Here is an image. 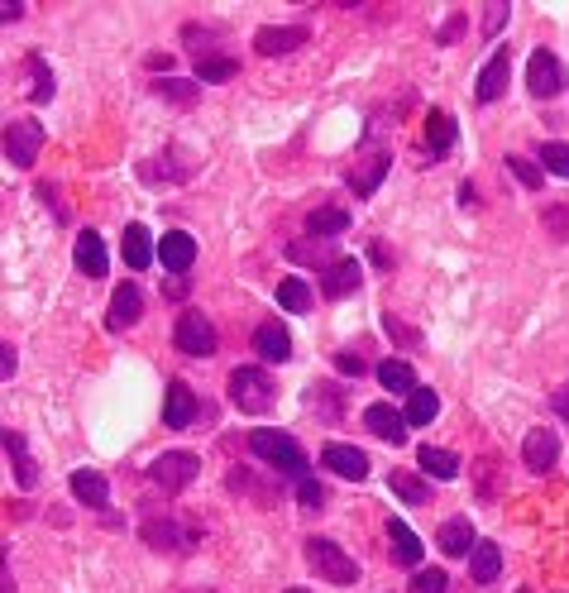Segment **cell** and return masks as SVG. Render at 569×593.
<instances>
[{
    "label": "cell",
    "instance_id": "1",
    "mask_svg": "<svg viewBox=\"0 0 569 593\" xmlns=\"http://www.w3.org/2000/svg\"><path fill=\"white\" fill-rule=\"evenodd\" d=\"M249 450H254L259 460L273 464L278 474H287V479H307V450L287 436V431H254V436H249Z\"/></svg>",
    "mask_w": 569,
    "mask_h": 593
},
{
    "label": "cell",
    "instance_id": "2",
    "mask_svg": "<svg viewBox=\"0 0 569 593\" xmlns=\"http://www.w3.org/2000/svg\"><path fill=\"white\" fill-rule=\"evenodd\" d=\"M307 565L321 574L326 584H340V589H345V584H359V565H354L335 541H326V536H311L307 541Z\"/></svg>",
    "mask_w": 569,
    "mask_h": 593
},
{
    "label": "cell",
    "instance_id": "3",
    "mask_svg": "<svg viewBox=\"0 0 569 593\" xmlns=\"http://www.w3.org/2000/svg\"><path fill=\"white\" fill-rule=\"evenodd\" d=\"M201 474V460L197 455H187V450H163L154 464H149V479H154L163 493H182V488H192Z\"/></svg>",
    "mask_w": 569,
    "mask_h": 593
},
{
    "label": "cell",
    "instance_id": "4",
    "mask_svg": "<svg viewBox=\"0 0 569 593\" xmlns=\"http://www.w3.org/2000/svg\"><path fill=\"white\" fill-rule=\"evenodd\" d=\"M230 402L240 407V412H268L273 407V383H268V374L263 369H235L230 374Z\"/></svg>",
    "mask_w": 569,
    "mask_h": 593
},
{
    "label": "cell",
    "instance_id": "5",
    "mask_svg": "<svg viewBox=\"0 0 569 593\" xmlns=\"http://www.w3.org/2000/svg\"><path fill=\"white\" fill-rule=\"evenodd\" d=\"M177 350L192 354V359H206V354H216V326L201 316V311H182L177 316V330H173Z\"/></svg>",
    "mask_w": 569,
    "mask_h": 593
},
{
    "label": "cell",
    "instance_id": "6",
    "mask_svg": "<svg viewBox=\"0 0 569 593\" xmlns=\"http://www.w3.org/2000/svg\"><path fill=\"white\" fill-rule=\"evenodd\" d=\"M39 149H44V125L39 120H10L5 125V158L15 168H29L39 158Z\"/></svg>",
    "mask_w": 569,
    "mask_h": 593
},
{
    "label": "cell",
    "instance_id": "7",
    "mask_svg": "<svg viewBox=\"0 0 569 593\" xmlns=\"http://www.w3.org/2000/svg\"><path fill=\"white\" fill-rule=\"evenodd\" d=\"M526 87H531V96H555V91L565 87V67H560V58L555 53H546V48H536L531 53V63H526Z\"/></svg>",
    "mask_w": 569,
    "mask_h": 593
},
{
    "label": "cell",
    "instance_id": "8",
    "mask_svg": "<svg viewBox=\"0 0 569 593\" xmlns=\"http://www.w3.org/2000/svg\"><path fill=\"white\" fill-rule=\"evenodd\" d=\"M522 460H526V469H536V474L555 469V460H560V440H555V431H546V426L526 431V440H522Z\"/></svg>",
    "mask_w": 569,
    "mask_h": 593
},
{
    "label": "cell",
    "instance_id": "9",
    "mask_svg": "<svg viewBox=\"0 0 569 593\" xmlns=\"http://www.w3.org/2000/svg\"><path fill=\"white\" fill-rule=\"evenodd\" d=\"M307 44V29L302 24H268V29H259V39H254V48H259L263 58H283V53H292V48Z\"/></svg>",
    "mask_w": 569,
    "mask_h": 593
},
{
    "label": "cell",
    "instance_id": "10",
    "mask_svg": "<svg viewBox=\"0 0 569 593\" xmlns=\"http://www.w3.org/2000/svg\"><path fill=\"white\" fill-rule=\"evenodd\" d=\"M158 259H163L168 273H187V268L197 264V240H192L187 230H168L163 244H158Z\"/></svg>",
    "mask_w": 569,
    "mask_h": 593
},
{
    "label": "cell",
    "instance_id": "11",
    "mask_svg": "<svg viewBox=\"0 0 569 593\" xmlns=\"http://www.w3.org/2000/svg\"><path fill=\"white\" fill-rule=\"evenodd\" d=\"M321 464L335 469L340 479H354V484H359V479H369V455H364V450H354V445H326V450H321Z\"/></svg>",
    "mask_w": 569,
    "mask_h": 593
},
{
    "label": "cell",
    "instance_id": "12",
    "mask_svg": "<svg viewBox=\"0 0 569 593\" xmlns=\"http://www.w3.org/2000/svg\"><path fill=\"white\" fill-rule=\"evenodd\" d=\"M192 417H197V393H192L182 378H173V383H168V402H163V421H168L173 431H187Z\"/></svg>",
    "mask_w": 569,
    "mask_h": 593
},
{
    "label": "cell",
    "instance_id": "13",
    "mask_svg": "<svg viewBox=\"0 0 569 593\" xmlns=\"http://www.w3.org/2000/svg\"><path fill=\"white\" fill-rule=\"evenodd\" d=\"M507 77H512V53L498 48V53L488 58V67L479 72V87H474L479 91V101H498V96L507 91Z\"/></svg>",
    "mask_w": 569,
    "mask_h": 593
},
{
    "label": "cell",
    "instance_id": "14",
    "mask_svg": "<svg viewBox=\"0 0 569 593\" xmlns=\"http://www.w3.org/2000/svg\"><path fill=\"white\" fill-rule=\"evenodd\" d=\"M364 426H369L378 440H393V445H402V440H407V417H402V412H393L388 402H373L369 412H364Z\"/></svg>",
    "mask_w": 569,
    "mask_h": 593
},
{
    "label": "cell",
    "instance_id": "15",
    "mask_svg": "<svg viewBox=\"0 0 569 593\" xmlns=\"http://www.w3.org/2000/svg\"><path fill=\"white\" fill-rule=\"evenodd\" d=\"M254 350H259L268 364H287V359H292V335H287L278 321H263V326L254 330Z\"/></svg>",
    "mask_w": 569,
    "mask_h": 593
},
{
    "label": "cell",
    "instance_id": "16",
    "mask_svg": "<svg viewBox=\"0 0 569 593\" xmlns=\"http://www.w3.org/2000/svg\"><path fill=\"white\" fill-rule=\"evenodd\" d=\"M359 278H364V268L354 264V259H335L330 268H321V292L326 297H350L354 287H359Z\"/></svg>",
    "mask_w": 569,
    "mask_h": 593
},
{
    "label": "cell",
    "instance_id": "17",
    "mask_svg": "<svg viewBox=\"0 0 569 593\" xmlns=\"http://www.w3.org/2000/svg\"><path fill=\"white\" fill-rule=\"evenodd\" d=\"M77 268H82L87 278H106L110 259H106V240H101L96 230H82V235H77Z\"/></svg>",
    "mask_w": 569,
    "mask_h": 593
},
{
    "label": "cell",
    "instance_id": "18",
    "mask_svg": "<svg viewBox=\"0 0 569 593\" xmlns=\"http://www.w3.org/2000/svg\"><path fill=\"white\" fill-rule=\"evenodd\" d=\"M139 311H144L139 287H134V283L115 287V297H110V330H130L134 321H139Z\"/></svg>",
    "mask_w": 569,
    "mask_h": 593
},
{
    "label": "cell",
    "instance_id": "19",
    "mask_svg": "<svg viewBox=\"0 0 569 593\" xmlns=\"http://www.w3.org/2000/svg\"><path fill=\"white\" fill-rule=\"evenodd\" d=\"M345 230H350V211H340V206H316L307 216L311 240H335V235H345Z\"/></svg>",
    "mask_w": 569,
    "mask_h": 593
},
{
    "label": "cell",
    "instance_id": "20",
    "mask_svg": "<svg viewBox=\"0 0 569 593\" xmlns=\"http://www.w3.org/2000/svg\"><path fill=\"white\" fill-rule=\"evenodd\" d=\"M383 173H388V154H369L364 163H354V168H350L354 197H373V192H378V182H383Z\"/></svg>",
    "mask_w": 569,
    "mask_h": 593
},
{
    "label": "cell",
    "instance_id": "21",
    "mask_svg": "<svg viewBox=\"0 0 569 593\" xmlns=\"http://www.w3.org/2000/svg\"><path fill=\"white\" fill-rule=\"evenodd\" d=\"M72 498L87 503V507H106L110 503L106 474H96V469H77V474H72Z\"/></svg>",
    "mask_w": 569,
    "mask_h": 593
},
{
    "label": "cell",
    "instance_id": "22",
    "mask_svg": "<svg viewBox=\"0 0 569 593\" xmlns=\"http://www.w3.org/2000/svg\"><path fill=\"white\" fill-rule=\"evenodd\" d=\"M436 546L445 550V555H474V527H469V517H450L445 527H440V536H436Z\"/></svg>",
    "mask_w": 569,
    "mask_h": 593
},
{
    "label": "cell",
    "instance_id": "23",
    "mask_svg": "<svg viewBox=\"0 0 569 593\" xmlns=\"http://www.w3.org/2000/svg\"><path fill=\"white\" fill-rule=\"evenodd\" d=\"M416 460H421V469H426L431 479H440V484H450V479L460 474V455H450V450H440V445H421Z\"/></svg>",
    "mask_w": 569,
    "mask_h": 593
},
{
    "label": "cell",
    "instance_id": "24",
    "mask_svg": "<svg viewBox=\"0 0 569 593\" xmlns=\"http://www.w3.org/2000/svg\"><path fill=\"white\" fill-rule=\"evenodd\" d=\"M469 574H474V584H493L503 574V550L493 546V541H479L474 555H469Z\"/></svg>",
    "mask_w": 569,
    "mask_h": 593
},
{
    "label": "cell",
    "instance_id": "25",
    "mask_svg": "<svg viewBox=\"0 0 569 593\" xmlns=\"http://www.w3.org/2000/svg\"><path fill=\"white\" fill-rule=\"evenodd\" d=\"M144 541H149L154 550H192V536H182L173 517H163V522H144Z\"/></svg>",
    "mask_w": 569,
    "mask_h": 593
},
{
    "label": "cell",
    "instance_id": "26",
    "mask_svg": "<svg viewBox=\"0 0 569 593\" xmlns=\"http://www.w3.org/2000/svg\"><path fill=\"white\" fill-rule=\"evenodd\" d=\"M5 455L15 460V479H20V488L39 484V469H34V460H29V445H24L20 431H5Z\"/></svg>",
    "mask_w": 569,
    "mask_h": 593
},
{
    "label": "cell",
    "instance_id": "27",
    "mask_svg": "<svg viewBox=\"0 0 569 593\" xmlns=\"http://www.w3.org/2000/svg\"><path fill=\"white\" fill-rule=\"evenodd\" d=\"M388 541H393V555H397V565H421V541H416V531L407 527V522H388Z\"/></svg>",
    "mask_w": 569,
    "mask_h": 593
},
{
    "label": "cell",
    "instance_id": "28",
    "mask_svg": "<svg viewBox=\"0 0 569 593\" xmlns=\"http://www.w3.org/2000/svg\"><path fill=\"white\" fill-rule=\"evenodd\" d=\"M125 264L134 273H144V268L154 264V244H149V230L144 225H125Z\"/></svg>",
    "mask_w": 569,
    "mask_h": 593
},
{
    "label": "cell",
    "instance_id": "29",
    "mask_svg": "<svg viewBox=\"0 0 569 593\" xmlns=\"http://www.w3.org/2000/svg\"><path fill=\"white\" fill-rule=\"evenodd\" d=\"M426 144H431V154H450V149H455V120H450L445 110H431V115H426Z\"/></svg>",
    "mask_w": 569,
    "mask_h": 593
},
{
    "label": "cell",
    "instance_id": "30",
    "mask_svg": "<svg viewBox=\"0 0 569 593\" xmlns=\"http://www.w3.org/2000/svg\"><path fill=\"white\" fill-rule=\"evenodd\" d=\"M378 383L388 388V393H416V374H412V364H402V359H388L383 369H378Z\"/></svg>",
    "mask_w": 569,
    "mask_h": 593
},
{
    "label": "cell",
    "instance_id": "31",
    "mask_svg": "<svg viewBox=\"0 0 569 593\" xmlns=\"http://www.w3.org/2000/svg\"><path fill=\"white\" fill-rule=\"evenodd\" d=\"M24 72H29V101H39V106H44V101H53V72L44 67V58H39V53L24 63Z\"/></svg>",
    "mask_w": 569,
    "mask_h": 593
},
{
    "label": "cell",
    "instance_id": "32",
    "mask_svg": "<svg viewBox=\"0 0 569 593\" xmlns=\"http://www.w3.org/2000/svg\"><path fill=\"white\" fill-rule=\"evenodd\" d=\"M436 412H440V397L431 393V388H416V393L407 397V421H412V426H431Z\"/></svg>",
    "mask_w": 569,
    "mask_h": 593
},
{
    "label": "cell",
    "instance_id": "33",
    "mask_svg": "<svg viewBox=\"0 0 569 593\" xmlns=\"http://www.w3.org/2000/svg\"><path fill=\"white\" fill-rule=\"evenodd\" d=\"M388 484H393V493L402 498V503H412V507H421L426 498H431V488L421 484L416 474H407V469H393V479H388Z\"/></svg>",
    "mask_w": 569,
    "mask_h": 593
},
{
    "label": "cell",
    "instance_id": "34",
    "mask_svg": "<svg viewBox=\"0 0 569 593\" xmlns=\"http://www.w3.org/2000/svg\"><path fill=\"white\" fill-rule=\"evenodd\" d=\"M278 307L307 311L311 307V287L302 283V278H283V283H278Z\"/></svg>",
    "mask_w": 569,
    "mask_h": 593
},
{
    "label": "cell",
    "instance_id": "35",
    "mask_svg": "<svg viewBox=\"0 0 569 593\" xmlns=\"http://www.w3.org/2000/svg\"><path fill=\"white\" fill-rule=\"evenodd\" d=\"M287 254H292V259H302V264H335V259H330V240H297V244H287Z\"/></svg>",
    "mask_w": 569,
    "mask_h": 593
},
{
    "label": "cell",
    "instance_id": "36",
    "mask_svg": "<svg viewBox=\"0 0 569 593\" xmlns=\"http://www.w3.org/2000/svg\"><path fill=\"white\" fill-rule=\"evenodd\" d=\"M154 91H158V96H168V101H177V106H192V101L201 96L197 82H177V77H163V82H154Z\"/></svg>",
    "mask_w": 569,
    "mask_h": 593
},
{
    "label": "cell",
    "instance_id": "37",
    "mask_svg": "<svg viewBox=\"0 0 569 593\" xmlns=\"http://www.w3.org/2000/svg\"><path fill=\"white\" fill-rule=\"evenodd\" d=\"M240 67H235V58H201L197 63V77L201 82H230Z\"/></svg>",
    "mask_w": 569,
    "mask_h": 593
},
{
    "label": "cell",
    "instance_id": "38",
    "mask_svg": "<svg viewBox=\"0 0 569 593\" xmlns=\"http://www.w3.org/2000/svg\"><path fill=\"white\" fill-rule=\"evenodd\" d=\"M541 163H546V173L555 177H569V144H541Z\"/></svg>",
    "mask_w": 569,
    "mask_h": 593
},
{
    "label": "cell",
    "instance_id": "39",
    "mask_svg": "<svg viewBox=\"0 0 569 593\" xmlns=\"http://www.w3.org/2000/svg\"><path fill=\"white\" fill-rule=\"evenodd\" d=\"M297 498H302L307 512H321V507H326V488L316 484V479H297Z\"/></svg>",
    "mask_w": 569,
    "mask_h": 593
},
{
    "label": "cell",
    "instance_id": "40",
    "mask_svg": "<svg viewBox=\"0 0 569 593\" xmlns=\"http://www.w3.org/2000/svg\"><path fill=\"white\" fill-rule=\"evenodd\" d=\"M507 168H512V173H517V182H522V187H541V168H536V163H531V158L512 154V158H507Z\"/></svg>",
    "mask_w": 569,
    "mask_h": 593
},
{
    "label": "cell",
    "instance_id": "41",
    "mask_svg": "<svg viewBox=\"0 0 569 593\" xmlns=\"http://www.w3.org/2000/svg\"><path fill=\"white\" fill-rule=\"evenodd\" d=\"M445 570H416V579H412V593H445Z\"/></svg>",
    "mask_w": 569,
    "mask_h": 593
},
{
    "label": "cell",
    "instance_id": "42",
    "mask_svg": "<svg viewBox=\"0 0 569 593\" xmlns=\"http://www.w3.org/2000/svg\"><path fill=\"white\" fill-rule=\"evenodd\" d=\"M230 488H235V493H254V498H259L263 507L273 503V493H263V488L254 484V479H249V474H244V469H240V474H230Z\"/></svg>",
    "mask_w": 569,
    "mask_h": 593
},
{
    "label": "cell",
    "instance_id": "43",
    "mask_svg": "<svg viewBox=\"0 0 569 593\" xmlns=\"http://www.w3.org/2000/svg\"><path fill=\"white\" fill-rule=\"evenodd\" d=\"M335 369H340V374H354V378H359V374H364V359L345 350V354H335Z\"/></svg>",
    "mask_w": 569,
    "mask_h": 593
},
{
    "label": "cell",
    "instance_id": "44",
    "mask_svg": "<svg viewBox=\"0 0 569 593\" xmlns=\"http://www.w3.org/2000/svg\"><path fill=\"white\" fill-rule=\"evenodd\" d=\"M383 330H388V335H397L402 345H412V340H416V330H407L402 321H397V316H383Z\"/></svg>",
    "mask_w": 569,
    "mask_h": 593
},
{
    "label": "cell",
    "instance_id": "45",
    "mask_svg": "<svg viewBox=\"0 0 569 593\" xmlns=\"http://www.w3.org/2000/svg\"><path fill=\"white\" fill-rule=\"evenodd\" d=\"M15 369H20V359H15V350L5 345V350H0V378L10 383V378H15Z\"/></svg>",
    "mask_w": 569,
    "mask_h": 593
},
{
    "label": "cell",
    "instance_id": "46",
    "mask_svg": "<svg viewBox=\"0 0 569 593\" xmlns=\"http://www.w3.org/2000/svg\"><path fill=\"white\" fill-rule=\"evenodd\" d=\"M507 20V5H488V15H483V29L488 34H498V24Z\"/></svg>",
    "mask_w": 569,
    "mask_h": 593
},
{
    "label": "cell",
    "instance_id": "47",
    "mask_svg": "<svg viewBox=\"0 0 569 593\" xmlns=\"http://www.w3.org/2000/svg\"><path fill=\"white\" fill-rule=\"evenodd\" d=\"M24 15V0H5V5H0V20L5 24H15Z\"/></svg>",
    "mask_w": 569,
    "mask_h": 593
},
{
    "label": "cell",
    "instance_id": "48",
    "mask_svg": "<svg viewBox=\"0 0 569 593\" xmlns=\"http://www.w3.org/2000/svg\"><path fill=\"white\" fill-rule=\"evenodd\" d=\"M550 402H555V412L569 421V388H555V397H550Z\"/></svg>",
    "mask_w": 569,
    "mask_h": 593
},
{
    "label": "cell",
    "instance_id": "49",
    "mask_svg": "<svg viewBox=\"0 0 569 593\" xmlns=\"http://www.w3.org/2000/svg\"><path fill=\"white\" fill-rule=\"evenodd\" d=\"M0 593H15V574H10V560H5V574H0Z\"/></svg>",
    "mask_w": 569,
    "mask_h": 593
},
{
    "label": "cell",
    "instance_id": "50",
    "mask_svg": "<svg viewBox=\"0 0 569 593\" xmlns=\"http://www.w3.org/2000/svg\"><path fill=\"white\" fill-rule=\"evenodd\" d=\"M287 593H307V589H287Z\"/></svg>",
    "mask_w": 569,
    "mask_h": 593
}]
</instances>
